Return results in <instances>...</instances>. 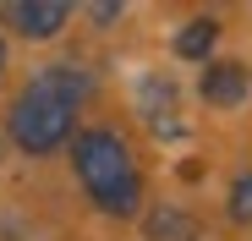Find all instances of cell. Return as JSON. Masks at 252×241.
I'll return each mask as SVG.
<instances>
[{
    "mask_svg": "<svg viewBox=\"0 0 252 241\" xmlns=\"http://www.w3.org/2000/svg\"><path fill=\"white\" fill-rule=\"evenodd\" d=\"M66 6L61 0H11L6 6V22L17 28V33H28V38H55L61 28H66Z\"/></svg>",
    "mask_w": 252,
    "mask_h": 241,
    "instance_id": "obj_3",
    "label": "cell"
},
{
    "mask_svg": "<svg viewBox=\"0 0 252 241\" xmlns=\"http://www.w3.org/2000/svg\"><path fill=\"white\" fill-rule=\"evenodd\" d=\"M0 71H6V44H0Z\"/></svg>",
    "mask_w": 252,
    "mask_h": 241,
    "instance_id": "obj_10",
    "label": "cell"
},
{
    "mask_svg": "<svg viewBox=\"0 0 252 241\" xmlns=\"http://www.w3.org/2000/svg\"><path fill=\"white\" fill-rule=\"evenodd\" d=\"M71 165H77V181L88 186V197L104 209V214H132L143 203V176L132 165V153H126V143L104 126L82 132L71 143Z\"/></svg>",
    "mask_w": 252,
    "mask_h": 241,
    "instance_id": "obj_1",
    "label": "cell"
},
{
    "mask_svg": "<svg viewBox=\"0 0 252 241\" xmlns=\"http://www.w3.org/2000/svg\"><path fill=\"white\" fill-rule=\"evenodd\" d=\"M11 137L22 153H55L71 137V104L44 93L38 83H28V93L11 104Z\"/></svg>",
    "mask_w": 252,
    "mask_h": 241,
    "instance_id": "obj_2",
    "label": "cell"
},
{
    "mask_svg": "<svg viewBox=\"0 0 252 241\" xmlns=\"http://www.w3.org/2000/svg\"><path fill=\"white\" fill-rule=\"evenodd\" d=\"M33 83L44 88V93H55V99H66L71 110L94 93V77H88V71H77V66H44V71L33 77Z\"/></svg>",
    "mask_w": 252,
    "mask_h": 241,
    "instance_id": "obj_5",
    "label": "cell"
},
{
    "mask_svg": "<svg viewBox=\"0 0 252 241\" xmlns=\"http://www.w3.org/2000/svg\"><path fill=\"white\" fill-rule=\"evenodd\" d=\"M148 236H154V241H192V236H197V225H192V214H187V209L159 203V209L148 214Z\"/></svg>",
    "mask_w": 252,
    "mask_h": 241,
    "instance_id": "obj_7",
    "label": "cell"
},
{
    "mask_svg": "<svg viewBox=\"0 0 252 241\" xmlns=\"http://www.w3.org/2000/svg\"><path fill=\"white\" fill-rule=\"evenodd\" d=\"M230 219H252V170L236 176V186H230Z\"/></svg>",
    "mask_w": 252,
    "mask_h": 241,
    "instance_id": "obj_9",
    "label": "cell"
},
{
    "mask_svg": "<svg viewBox=\"0 0 252 241\" xmlns=\"http://www.w3.org/2000/svg\"><path fill=\"white\" fill-rule=\"evenodd\" d=\"M247 88H252V71H247L241 60H220V66H208V71H203V99H208V104H220V110L241 104Z\"/></svg>",
    "mask_w": 252,
    "mask_h": 241,
    "instance_id": "obj_4",
    "label": "cell"
},
{
    "mask_svg": "<svg viewBox=\"0 0 252 241\" xmlns=\"http://www.w3.org/2000/svg\"><path fill=\"white\" fill-rule=\"evenodd\" d=\"M214 38H220V22H214V17H197V22H187V28L176 33V55H181V60H203L208 50H214Z\"/></svg>",
    "mask_w": 252,
    "mask_h": 241,
    "instance_id": "obj_8",
    "label": "cell"
},
{
    "mask_svg": "<svg viewBox=\"0 0 252 241\" xmlns=\"http://www.w3.org/2000/svg\"><path fill=\"white\" fill-rule=\"evenodd\" d=\"M143 110H148V120H154L164 137H176V132H181V120H170V115H176V88H170V83L148 77V83H143Z\"/></svg>",
    "mask_w": 252,
    "mask_h": 241,
    "instance_id": "obj_6",
    "label": "cell"
}]
</instances>
